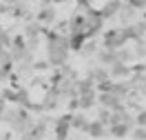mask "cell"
Masks as SVG:
<instances>
[{
    "label": "cell",
    "mask_w": 146,
    "mask_h": 140,
    "mask_svg": "<svg viewBox=\"0 0 146 140\" xmlns=\"http://www.w3.org/2000/svg\"><path fill=\"white\" fill-rule=\"evenodd\" d=\"M69 58H71L69 38L62 33H55V31H49L46 33V62L55 69H62L64 65H69Z\"/></svg>",
    "instance_id": "6da1fadb"
},
{
    "label": "cell",
    "mask_w": 146,
    "mask_h": 140,
    "mask_svg": "<svg viewBox=\"0 0 146 140\" xmlns=\"http://www.w3.org/2000/svg\"><path fill=\"white\" fill-rule=\"evenodd\" d=\"M2 122H7L13 133L22 136V133L33 125V116L29 113L27 107H20V104L18 107H7V111L2 113Z\"/></svg>",
    "instance_id": "7a4b0ae2"
},
{
    "label": "cell",
    "mask_w": 146,
    "mask_h": 140,
    "mask_svg": "<svg viewBox=\"0 0 146 140\" xmlns=\"http://www.w3.org/2000/svg\"><path fill=\"white\" fill-rule=\"evenodd\" d=\"M106 18L100 13V9H89L84 13V33L86 38H95L98 33H104Z\"/></svg>",
    "instance_id": "3957f363"
},
{
    "label": "cell",
    "mask_w": 146,
    "mask_h": 140,
    "mask_svg": "<svg viewBox=\"0 0 146 140\" xmlns=\"http://www.w3.org/2000/svg\"><path fill=\"white\" fill-rule=\"evenodd\" d=\"M122 47H126V38L122 29H109L102 33V49H111V51H117Z\"/></svg>",
    "instance_id": "277c9868"
},
{
    "label": "cell",
    "mask_w": 146,
    "mask_h": 140,
    "mask_svg": "<svg viewBox=\"0 0 146 140\" xmlns=\"http://www.w3.org/2000/svg\"><path fill=\"white\" fill-rule=\"evenodd\" d=\"M46 129H49V118H40V120H33V125L29 127L20 140H44Z\"/></svg>",
    "instance_id": "5b68a950"
},
{
    "label": "cell",
    "mask_w": 146,
    "mask_h": 140,
    "mask_svg": "<svg viewBox=\"0 0 146 140\" xmlns=\"http://www.w3.org/2000/svg\"><path fill=\"white\" fill-rule=\"evenodd\" d=\"M71 113H66V116H62V118H58V120L53 122V133H55V140H69V136H71Z\"/></svg>",
    "instance_id": "8992f818"
},
{
    "label": "cell",
    "mask_w": 146,
    "mask_h": 140,
    "mask_svg": "<svg viewBox=\"0 0 146 140\" xmlns=\"http://www.w3.org/2000/svg\"><path fill=\"white\" fill-rule=\"evenodd\" d=\"M84 133H86L91 140H100V138H106V136H109V127H106L102 120H98V118H95V120H89V125H86Z\"/></svg>",
    "instance_id": "52a82bcc"
},
{
    "label": "cell",
    "mask_w": 146,
    "mask_h": 140,
    "mask_svg": "<svg viewBox=\"0 0 146 140\" xmlns=\"http://www.w3.org/2000/svg\"><path fill=\"white\" fill-rule=\"evenodd\" d=\"M40 33H42V27L38 25V22H27L25 25V31H22V36L27 40V47L33 51L38 45V40H40Z\"/></svg>",
    "instance_id": "ba28073f"
},
{
    "label": "cell",
    "mask_w": 146,
    "mask_h": 140,
    "mask_svg": "<svg viewBox=\"0 0 146 140\" xmlns=\"http://www.w3.org/2000/svg\"><path fill=\"white\" fill-rule=\"evenodd\" d=\"M98 102H100V107L109 109L111 113H113V111H119V109H124V107H126L124 100H119L117 96H113V93H98Z\"/></svg>",
    "instance_id": "9c48e42d"
},
{
    "label": "cell",
    "mask_w": 146,
    "mask_h": 140,
    "mask_svg": "<svg viewBox=\"0 0 146 140\" xmlns=\"http://www.w3.org/2000/svg\"><path fill=\"white\" fill-rule=\"evenodd\" d=\"M58 20V11H55V5H49V7H42V9L36 13V22L40 27H49Z\"/></svg>",
    "instance_id": "30bf717a"
},
{
    "label": "cell",
    "mask_w": 146,
    "mask_h": 140,
    "mask_svg": "<svg viewBox=\"0 0 146 140\" xmlns=\"http://www.w3.org/2000/svg\"><path fill=\"white\" fill-rule=\"evenodd\" d=\"M106 71H109V78L111 80H128V76H131V67L124 65V62H115V65L106 67Z\"/></svg>",
    "instance_id": "8fae6325"
},
{
    "label": "cell",
    "mask_w": 146,
    "mask_h": 140,
    "mask_svg": "<svg viewBox=\"0 0 146 140\" xmlns=\"http://www.w3.org/2000/svg\"><path fill=\"white\" fill-rule=\"evenodd\" d=\"M131 91H133V87H131V82H128V80H113V84H111V91H106V93L117 96L119 100H126L128 96H131Z\"/></svg>",
    "instance_id": "7c38bea8"
},
{
    "label": "cell",
    "mask_w": 146,
    "mask_h": 140,
    "mask_svg": "<svg viewBox=\"0 0 146 140\" xmlns=\"http://www.w3.org/2000/svg\"><path fill=\"white\" fill-rule=\"evenodd\" d=\"M86 78H89V80H93V82H95V87H98L100 82H106V80H111V78H109V71H106V67H102V65L89 67Z\"/></svg>",
    "instance_id": "4fadbf2b"
},
{
    "label": "cell",
    "mask_w": 146,
    "mask_h": 140,
    "mask_svg": "<svg viewBox=\"0 0 146 140\" xmlns=\"http://www.w3.org/2000/svg\"><path fill=\"white\" fill-rule=\"evenodd\" d=\"M117 18H119V22H122V27H131V25L137 22V11L124 2L122 9H119V13H117Z\"/></svg>",
    "instance_id": "5bb4252c"
},
{
    "label": "cell",
    "mask_w": 146,
    "mask_h": 140,
    "mask_svg": "<svg viewBox=\"0 0 146 140\" xmlns=\"http://www.w3.org/2000/svg\"><path fill=\"white\" fill-rule=\"evenodd\" d=\"M122 5H124V0H106V2H104V7L100 9V13L109 20V18H113V16H117V13H119Z\"/></svg>",
    "instance_id": "9a60e30c"
},
{
    "label": "cell",
    "mask_w": 146,
    "mask_h": 140,
    "mask_svg": "<svg viewBox=\"0 0 146 140\" xmlns=\"http://www.w3.org/2000/svg\"><path fill=\"white\" fill-rule=\"evenodd\" d=\"M89 93H95V82L89 80V78H80L75 80V96H89Z\"/></svg>",
    "instance_id": "2e32d148"
},
{
    "label": "cell",
    "mask_w": 146,
    "mask_h": 140,
    "mask_svg": "<svg viewBox=\"0 0 146 140\" xmlns=\"http://www.w3.org/2000/svg\"><path fill=\"white\" fill-rule=\"evenodd\" d=\"M131 131H133V127H131V125H126V122H115V125H109V136H113V138H126Z\"/></svg>",
    "instance_id": "e0dca14e"
},
{
    "label": "cell",
    "mask_w": 146,
    "mask_h": 140,
    "mask_svg": "<svg viewBox=\"0 0 146 140\" xmlns=\"http://www.w3.org/2000/svg\"><path fill=\"white\" fill-rule=\"evenodd\" d=\"M95 58H98V62H100L102 67H111L117 62V56H115V51H111V49H100L98 54H95Z\"/></svg>",
    "instance_id": "ac0fdd59"
},
{
    "label": "cell",
    "mask_w": 146,
    "mask_h": 140,
    "mask_svg": "<svg viewBox=\"0 0 146 140\" xmlns=\"http://www.w3.org/2000/svg\"><path fill=\"white\" fill-rule=\"evenodd\" d=\"M69 33H84V13H73L69 18Z\"/></svg>",
    "instance_id": "d6986e66"
},
{
    "label": "cell",
    "mask_w": 146,
    "mask_h": 140,
    "mask_svg": "<svg viewBox=\"0 0 146 140\" xmlns=\"http://www.w3.org/2000/svg\"><path fill=\"white\" fill-rule=\"evenodd\" d=\"M86 125H89V120H86V116H84L82 111H73L71 113V127L75 131H84Z\"/></svg>",
    "instance_id": "ffe728a7"
},
{
    "label": "cell",
    "mask_w": 146,
    "mask_h": 140,
    "mask_svg": "<svg viewBox=\"0 0 146 140\" xmlns=\"http://www.w3.org/2000/svg\"><path fill=\"white\" fill-rule=\"evenodd\" d=\"M95 104H98V91H95V93H89V96H80V98H78V109H82V111L91 109V107H95Z\"/></svg>",
    "instance_id": "44dd1931"
},
{
    "label": "cell",
    "mask_w": 146,
    "mask_h": 140,
    "mask_svg": "<svg viewBox=\"0 0 146 140\" xmlns=\"http://www.w3.org/2000/svg\"><path fill=\"white\" fill-rule=\"evenodd\" d=\"M89 38L86 33H69V45H71V51H82L84 42H86Z\"/></svg>",
    "instance_id": "7402d4cb"
},
{
    "label": "cell",
    "mask_w": 146,
    "mask_h": 140,
    "mask_svg": "<svg viewBox=\"0 0 146 140\" xmlns=\"http://www.w3.org/2000/svg\"><path fill=\"white\" fill-rule=\"evenodd\" d=\"M115 56H117V62H124V65H128V62H133V60H135V54H133V49H124V47H122V49H117V51H115Z\"/></svg>",
    "instance_id": "603a6c76"
},
{
    "label": "cell",
    "mask_w": 146,
    "mask_h": 140,
    "mask_svg": "<svg viewBox=\"0 0 146 140\" xmlns=\"http://www.w3.org/2000/svg\"><path fill=\"white\" fill-rule=\"evenodd\" d=\"M98 51H100V49H98V40H95V38H89V40L84 42V47H82V51H80V54L86 58V56H95Z\"/></svg>",
    "instance_id": "cb8c5ba5"
},
{
    "label": "cell",
    "mask_w": 146,
    "mask_h": 140,
    "mask_svg": "<svg viewBox=\"0 0 146 140\" xmlns=\"http://www.w3.org/2000/svg\"><path fill=\"white\" fill-rule=\"evenodd\" d=\"M133 54H135V60H142V58H146V42H144V40H137V42H135Z\"/></svg>",
    "instance_id": "d4e9b609"
},
{
    "label": "cell",
    "mask_w": 146,
    "mask_h": 140,
    "mask_svg": "<svg viewBox=\"0 0 146 140\" xmlns=\"http://www.w3.org/2000/svg\"><path fill=\"white\" fill-rule=\"evenodd\" d=\"M131 136H133V140H146V127H133Z\"/></svg>",
    "instance_id": "484cf974"
},
{
    "label": "cell",
    "mask_w": 146,
    "mask_h": 140,
    "mask_svg": "<svg viewBox=\"0 0 146 140\" xmlns=\"http://www.w3.org/2000/svg\"><path fill=\"white\" fill-rule=\"evenodd\" d=\"M135 127H146V109L135 113Z\"/></svg>",
    "instance_id": "4316f807"
},
{
    "label": "cell",
    "mask_w": 146,
    "mask_h": 140,
    "mask_svg": "<svg viewBox=\"0 0 146 140\" xmlns=\"http://www.w3.org/2000/svg\"><path fill=\"white\" fill-rule=\"evenodd\" d=\"M46 65H49V62H44V60H36V62H33V71H44Z\"/></svg>",
    "instance_id": "83f0119b"
},
{
    "label": "cell",
    "mask_w": 146,
    "mask_h": 140,
    "mask_svg": "<svg viewBox=\"0 0 146 140\" xmlns=\"http://www.w3.org/2000/svg\"><path fill=\"white\" fill-rule=\"evenodd\" d=\"M139 93H144V96H146V80L139 84Z\"/></svg>",
    "instance_id": "f1b7e54d"
},
{
    "label": "cell",
    "mask_w": 146,
    "mask_h": 140,
    "mask_svg": "<svg viewBox=\"0 0 146 140\" xmlns=\"http://www.w3.org/2000/svg\"><path fill=\"white\" fill-rule=\"evenodd\" d=\"M69 140H80V138H69Z\"/></svg>",
    "instance_id": "f546056e"
},
{
    "label": "cell",
    "mask_w": 146,
    "mask_h": 140,
    "mask_svg": "<svg viewBox=\"0 0 146 140\" xmlns=\"http://www.w3.org/2000/svg\"><path fill=\"white\" fill-rule=\"evenodd\" d=\"M0 122H2V113H0Z\"/></svg>",
    "instance_id": "4dcf8cb0"
},
{
    "label": "cell",
    "mask_w": 146,
    "mask_h": 140,
    "mask_svg": "<svg viewBox=\"0 0 146 140\" xmlns=\"http://www.w3.org/2000/svg\"><path fill=\"white\" fill-rule=\"evenodd\" d=\"M0 33H2V27H0Z\"/></svg>",
    "instance_id": "1f68e13d"
}]
</instances>
